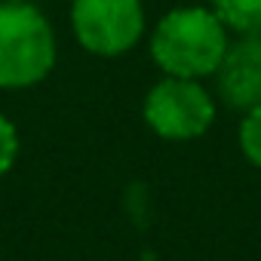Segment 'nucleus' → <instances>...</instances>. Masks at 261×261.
<instances>
[{
  "instance_id": "7",
  "label": "nucleus",
  "mask_w": 261,
  "mask_h": 261,
  "mask_svg": "<svg viewBox=\"0 0 261 261\" xmlns=\"http://www.w3.org/2000/svg\"><path fill=\"white\" fill-rule=\"evenodd\" d=\"M240 151L252 166L261 169V105L249 108L240 120Z\"/></svg>"
},
{
  "instance_id": "4",
  "label": "nucleus",
  "mask_w": 261,
  "mask_h": 261,
  "mask_svg": "<svg viewBox=\"0 0 261 261\" xmlns=\"http://www.w3.org/2000/svg\"><path fill=\"white\" fill-rule=\"evenodd\" d=\"M71 28L77 43L101 59L129 53L145 37L142 0H74Z\"/></svg>"
},
{
  "instance_id": "6",
  "label": "nucleus",
  "mask_w": 261,
  "mask_h": 261,
  "mask_svg": "<svg viewBox=\"0 0 261 261\" xmlns=\"http://www.w3.org/2000/svg\"><path fill=\"white\" fill-rule=\"evenodd\" d=\"M212 13L237 34L261 31V0H212Z\"/></svg>"
},
{
  "instance_id": "8",
  "label": "nucleus",
  "mask_w": 261,
  "mask_h": 261,
  "mask_svg": "<svg viewBox=\"0 0 261 261\" xmlns=\"http://www.w3.org/2000/svg\"><path fill=\"white\" fill-rule=\"evenodd\" d=\"M19 157V133L7 114H0V178H4Z\"/></svg>"
},
{
  "instance_id": "1",
  "label": "nucleus",
  "mask_w": 261,
  "mask_h": 261,
  "mask_svg": "<svg viewBox=\"0 0 261 261\" xmlns=\"http://www.w3.org/2000/svg\"><path fill=\"white\" fill-rule=\"evenodd\" d=\"M227 46V25L212 13V7H178L151 31V59L166 77H212Z\"/></svg>"
},
{
  "instance_id": "2",
  "label": "nucleus",
  "mask_w": 261,
  "mask_h": 261,
  "mask_svg": "<svg viewBox=\"0 0 261 261\" xmlns=\"http://www.w3.org/2000/svg\"><path fill=\"white\" fill-rule=\"evenodd\" d=\"M56 31L31 4L0 0V89H28L56 68Z\"/></svg>"
},
{
  "instance_id": "3",
  "label": "nucleus",
  "mask_w": 261,
  "mask_h": 261,
  "mask_svg": "<svg viewBox=\"0 0 261 261\" xmlns=\"http://www.w3.org/2000/svg\"><path fill=\"white\" fill-rule=\"evenodd\" d=\"M145 123L166 142H191L209 133L218 105L200 80L163 77L145 95Z\"/></svg>"
},
{
  "instance_id": "5",
  "label": "nucleus",
  "mask_w": 261,
  "mask_h": 261,
  "mask_svg": "<svg viewBox=\"0 0 261 261\" xmlns=\"http://www.w3.org/2000/svg\"><path fill=\"white\" fill-rule=\"evenodd\" d=\"M212 77L218 83V95L224 105L240 108V111L261 105V31L240 34L227 46Z\"/></svg>"
},
{
  "instance_id": "9",
  "label": "nucleus",
  "mask_w": 261,
  "mask_h": 261,
  "mask_svg": "<svg viewBox=\"0 0 261 261\" xmlns=\"http://www.w3.org/2000/svg\"><path fill=\"white\" fill-rule=\"evenodd\" d=\"M10 4H28V0H10Z\"/></svg>"
}]
</instances>
